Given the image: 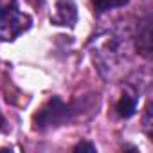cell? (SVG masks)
<instances>
[{"label":"cell","mask_w":153,"mask_h":153,"mask_svg":"<svg viewBox=\"0 0 153 153\" xmlns=\"http://www.w3.org/2000/svg\"><path fill=\"white\" fill-rule=\"evenodd\" d=\"M130 0H90V4L94 7L96 13H106L110 9H115V7H124Z\"/></svg>","instance_id":"8992f818"},{"label":"cell","mask_w":153,"mask_h":153,"mask_svg":"<svg viewBox=\"0 0 153 153\" xmlns=\"http://www.w3.org/2000/svg\"><path fill=\"white\" fill-rule=\"evenodd\" d=\"M88 45L92 49V59L99 74L106 79H112L124 59L126 43L123 42V38L114 31H103L96 34Z\"/></svg>","instance_id":"6da1fadb"},{"label":"cell","mask_w":153,"mask_h":153,"mask_svg":"<svg viewBox=\"0 0 153 153\" xmlns=\"http://www.w3.org/2000/svg\"><path fill=\"white\" fill-rule=\"evenodd\" d=\"M149 114H151V105L148 103V106H146V115H144V130H146V133L148 135H151V131H149Z\"/></svg>","instance_id":"9c48e42d"},{"label":"cell","mask_w":153,"mask_h":153,"mask_svg":"<svg viewBox=\"0 0 153 153\" xmlns=\"http://www.w3.org/2000/svg\"><path fill=\"white\" fill-rule=\"evenodd\" d=\"M4 124H6V119H4L2 115H0V128H4Z\"/></svg>","instance_id":"8fae6325"},{"label":"cell","mask_w":153,"mask_h":153,"mask_svg":"<svg viewBox=\"0 0 153 153\" xmlns=\"http://www.w3.org/2000/svg\"><path fill=\"white\" fill-rule=\"evenodd\" d=\"M123 149H131V151H137L135 146H123Z\"/></svg>","instance_id":"30bf717a"},{"label":"cell","mask_w":153,"mask_h":153,"mask_svg":"<svg viewBox=\"0 0 153 153\" xmlns=\"http://www.w3.org/2000/svg\"><path fill=\"white\" fill-rule=\"evenodd\" d=\"M76 22H78V7H76L74 0H56L54 13L51 15V24L74 27Z\"/></svg>","instance_id":"277c9868"},{"label":"cell","mask_w":153,"mask_h":153,"mask_svg":"<svg viewBox=\"0 0 153 153\" xmlns=\"http://www.w3.org/2000/svg\"><path fill=\"white\" fill-rule=\"evenodd\" d=\"M16 7H18L16 0H0V15H4L7 11H13Z\"/></svg>","instance_id":"52a82bcc"},{"label":"cell","mask_w":153,"mask_h":153,"mask_svg":"<svg viewBox=\"0 0 153 153\" xmlns=\"http://www.w3.org/2000/svg\"><path fill=\"white\" fill-rule=\"evenodd\" d=\"M74 151H90V153H94L96 151V146L92 142H88V140H81L79 144L74 146Z\"/></svg>","instance_id":"ba28073f"},{"label":"cell","mask_w":153,"mask_h":153,"mask_svg":"<svg viewBox=\"0 0 153 153\" xmlns=\"http://www.w3.org/2000/svg\"><path fill=\"white\" fill-rule=\"evenodd\" d=\"M137 96L139 94L135 90H131V88H126L121 94V97H119V101L115 105V110H117V115L119 117L130 119L131 115H135V112H137V101H139Z\"/></svg>","instance_id":"5b68a950"},{"label":"cell","mask_w":153,"mask_h":153,"mask_svg":"<svg viewBox=\"0 0 153 153\" xmlns=\"http://www.w3.org/2000/svg\"><path fill=\"white\" fill-rule=\"evenodd\" d=\"M83 108L81 101L65 103L59 96H52L33 117V128L36 131H45L51 128L63 126L67 123H72L79 115Z\"/></svg>","instance_id":"7a4b0ae2"},{"label":"cell","mask_w":153,"mask_h":153,"mask_svg":"<svg viewBox=\"0 0 153 153\" xmlns=\"http://www.w3.org/2000/svg\"><path fill=\"white\" fill-rule=\"evenodd\" d=\"M31 25H33V18L29 15L18 11V7L13 11H7L4 15H0V40L13 42L22 33L31 29Z\"/></svg>","instance_id":"3957f363"}]
</instances>
